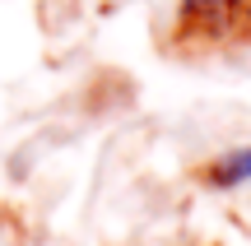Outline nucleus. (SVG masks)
I'll return each mask as SVG.
<instances>
[{
	"instance_id": "2",
	"label": "nucleus",
	"mask_w": 251,
	"mask_h": 246,
	"mask_svg": "<svg viewBox=\"0 0 251 246\" xmlns=\"http://www.w3.org/2000/svg\"><path fill=\"white\" fill-rule=\"evenodd\" d=\"M205 181H214V186H242V181H251V149L224 154V158L205 172Z\"/></svg>"
},
{
	"instance_id": "1",
	"label": "nucleus",
	"mask_w": 251,
	"mask_h": 246,
	"mask_svg": "<svg viewBox=\"0 0 251 246\" xmlns=\"http://www.w3.org/2000/svg\"><path fill=\"white\" fill-rule=\"evenodd\" d=\"M237 19V0H186L181 5V37H224Z\"/></svg>"
}]
</instances>
